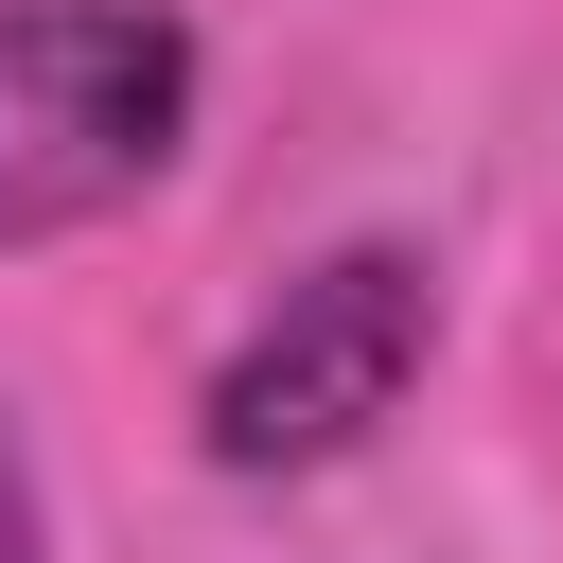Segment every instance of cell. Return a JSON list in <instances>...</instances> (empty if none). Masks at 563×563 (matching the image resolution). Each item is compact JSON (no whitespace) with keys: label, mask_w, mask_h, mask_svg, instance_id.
Masks as SVG:
<instances>
[{"label":"cell","mask_w":563,"mask_h":563,"mask_svg":"<svg viewBox=\"0 0 563 563\" xmlns=\"http://www.w3.org/2000/svg\"><path fill=\"white\" fill-rule=\"evenodd\" d=\"M194 141V35L158 0H0V246L106 229Z\"/></svg>","instance_id":"obj_1"},{"label":"cell","mask_w":563,"mask_h":563,"mask_svg":"<svg viewBox=\"0 0 563 563\" xmlns=\"http://www.w3.org/2000/svg\"><path fill=\"white\" fill-rule=\"evenodd\" d=\"M422 352H440L422 246H317L229 334V369H211V475H317V457H352L369 422H405Z\"/></svg>","instance_id":"obj_2"},{"label":"cell","mask_w":563,"mask_h":563,"mask_svg":"<svg viewBox=\"0 0 563 563\" xmlns=\"http://www.w3.org/2000/svg\"><path fill=\"white\" fill-rule=\"evenodd\" d=\"M0 563H53V510H35V457H18V422H0Z\"/></svg>","instance_id":"obj_3"}]
</instances>
